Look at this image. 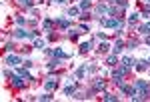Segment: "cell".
<instances>
[{"instance_id": "3", "label": "cell", "mask_w": 150, "mask_h": 102, "mask_svg": "<svg viewBox=\"0 0 150 102\" xmlns=\"http://www.w3.org/2000/svg\"><path fill=\"white\" fill-rule=\"evenodd\" d=\"M126 72H128L126 66H120L118 70H114V72H112V78H114V82L118 84V86L122 84V78H124V74H126Z\"/></svg>"}, {"instance_id": "16", "label": "cell", "mask_w": 150, "mask_h": 102, "mask_svg": "<svg viewBox=\"0 0 150 102\" xmlns=\"http://www.w3.org/2000/svg\"><path fill=\"white\" fill-rule=\"evenodd\" d=\"M74 92H76V86H74V84H68V86L64 88V94H66V96H72Z\"/></svg>"}, {"instance_id": "27", "label": "cell", "mask_w": 150, "mask_h": 102, "mask_svg": "<svg viewBox=\"0 0 150 102\" xmlns=\"http://www.w3.org/2000/svg\"><path fill=\"white\" fill-rule=\"evenodd\" d=\"M90 50V42H84V44H80V52L84 54V52H88Z\"/></svg>"}, {"instance_id": "23", "label": "cell", "mask_w": 150, "mask_h": 102, "mask_svg": "<svg viewBox=\"0 0 150 102\" xmlns=\"http://www.w3.org/2000/svg\"><path fill=\"white\" fill-rule=\"evenodd\" d=\"M106 62H108V64H112V66H114L116 62H118V54H112V56H108V60H106Z\"/></svg>"}, {"instance_id": "4", "label": "cell", "mask_w": 150, "mask_h": 102, "mask_svg": "<svg viewBox=\"0 0 150 102\" xmlns=\"http://www.w3.org/2000/svg\"><path fill=\"white\" fill-rule=\"evenodd\" d=\"M134 90L136 92H150V82L148 80H136L134 82Z\"/></svg>"}, {"instance_id": "32", "label": "cell", "mask_w": 150, "mask_h": 102, "mask_svg": "<svg viewBox=\"0 0 150 102\" xmlns=\"http://www.w3.org/2000/svg\"><path fill=\"white\" fill-rule=\"evenodd\" d=\"M78 34H80L78 30H72V34H70V38H72V40H76V38H78Z\"/></svg>"}, {"instance_id": "17", "label": "cell", "mask_w": 150, "mask_h": 102, "mask_svg": "<svg viewBox=\"0 0 150 102\" xmlns=\"http://www.w3.org/2000/svg\"><path fill=\"white\" fill-rule=\"evenodd\" d=\"M58 64H60V58H54V60H50V62H48V70H54V68L58 66Z\"/></svg>"}, {"instance_id": "30", "label": "cell", "mask_w": 150, "mask_h": 102, "mask_svg": "<svg viewBox=\"0 0 150 102\" xmlns=\"http://www.w3.org/2000/svg\"><path fill=\"white\" fill-rule=\"evenodd\" d=\"M38 100H52V96H50V94H42V96H38Z\"/></svg>"}, {"instance_id": "13", "label": "cell", "mask_w": 150, "mask_h": 102, "mask_svg": "<svg viewBox=\"0 0 150 102\" xmlns=\"http://www.w3.org/2000/svg\"><path fill=\"white\" fill-rule=\"evenodd\" d=\"M104 86H106V82L100 78H96V82H94V90H104Z\"/></svg>"}, {"instance_id": "8", "label": "cell", "mask_w": 150, "mask_h": 102, "mask_svg": "<svg viewBox=\"0 0 150 102\" xmlns=\"http://www.w3.org/2000/svg\"><path fill=\"white\" fill-rule=\"evenodd\" d=\"M56 86H58V78L54 76V78H48L46 82H44V88H46L48 92L50 90H56Z\"/></svg>"}, {"instance_id": "22", "label": "cell", "mask_w": 150, "mask_h": 102, "mask_svg": "<svg viewBox=\"0 0 150 102\" xmlns=\"http://www.w3.org/2000/svg\"><path fill=\"white\" fill-rule=\"evenodd\" d=\"M102 98H104V100H108V102H116V100H118V96H114V94H108V92L104 94Z\"/></svg>"}, {"instance_id": "26", "label": "cell", "mask_w": 150, "mask_h": 102, "mask_svg": "<svg viewBox=\"0 0 150 102\" xmlns=\"http://www.w3.org/2000/svg\"><path fill=\"white\" fill-rule=\"evenodd\" d=\"M78 14H80V8H70V10H68L70 18H72V16H78Z\"/></svg>"}, {"instance_id": "31", "label": "cell", "mask_w": 150, "mask_h": 102, "mask_svg": "<svg viewBox=\"0 0 150 102\" xmlns=\"http://www.w3.org/2000/svg\"><path fill=\"white\" fill-rule=\"evenodd\" d=\"M34 46H36V48H44V40H38V38H36Z\"/></svg>"}, {"instance_id": "18", "label": "cell", "mask_w": 150, "mask_h": 102, "mask_svg": "<svg viewBox=\"0 0 150 102\" xmlns=\"http://www.w3.org/2000/svg\"><path fill=\"white\" fill-rule=\"evenodd\" d=\"M16 72H18L20 76H24L26 80H30V72H28V70H24V68H16Z\"/></svg>"}, {"instance_id": "6", "label": "cell", "mask_w": 150, "mask_h": 102, "mask_svg": "<svg viewBox=\"0 0 150 102\" xmlns=\"http://www.w3.org/2000/svg\"><path fill=\"white\" fill-rule=\"evenodd\" d=\"M24 76H20V74H18V72H16V74H12L10 76V82H12V86H16V88H20V86H24Z\"/></svg>"}, {"instance_id": "25", "label": "cell", "mask_w": 150, "mask_h": 102, "mask_svg": "<svg viewBox=\"0 0 150 102\" xmlns=\"http://www.w3.org/2000/svg\"><path fill=\"white\" fill-rule=\"evenodd\" d=\"M110 2H112V4H118V6H120V8H126V0H110Z\"/></svg>"}, {"instance_id": "10", "label": "cell", "mask_w": 150, "mask_h": 102, "mask_svg": "<svg viewBox=\"0 0 150 102\" xmlns=\"http://www.w3.org/2000/svg\"><path fill=\"white\" fill-rule=\"evenodd\" d=\"M54 22H56L60 28H64V30H66V28H70V20H68V18H56Z\"/></svg>"}, {"instance_id": "5", "label": "cell", "mask_w": 150, "mask_h": 102, "mask_svg": "<svg viewBox=\"0 0 150 102\" xmlns=\"http://www.w3.org/2000/svg\"><path fill=\"white\" fill-rule=\"evenodd\" d=\"M4 64L18 66V64H22V58H20V56H14V54H6V56H4Z\"/></svg>"}, {"instance_id": "28", "label": "cell", "mask_w": 150, "mask_h": 102, "mask_svg": "<svg viewBox=\"0 0 150 102\" xmlns=\"http://www.w3.org/2000/svg\"><path fill=\"white\" fill-rule=\"evenodd\" d=\"M52 22H54L52 18H46V20H44V30H50V28H52Z\"/></svg>"}, {"instance_id": "2", "label": "cell", "mask_w": 150, "mask_h": 102, "mask_svg": "<svg viewBox=\"0 0 150 102\" xmlns=\"http://www.w3.org/2000/svg\"><path fill=\"white\" fill-rule=\"evenodd\" d=\"M14 36H16V38H20V40H26V38H36L38 32H36V30L26 32V30H22V28H16V30H14Z\"/></svg>"}, {"instance_id": "29", "label": "cell", "mask_w": 150, "mask_h": 102, "mask_svg": "<svg viewBox=\"0 0 150 102\" xmlns=\"http://www.w3.org/2000/svg\"><path fill=\"white\" fill-rule=\"evenodd\" d=\"M108 48H110V46H108V42H100V46H98V50H100V52H106Z\"/></svg>"}, {"instance_id": "19", "label": "cell", "mask_w": 150, "mask_h": 102, "mask_svg": "<svg viewBox=\"0 0 150 102\" xmlns=\"http://www.w3.org/2000/svg\"><path fill=\"white\" fill-rule=\"evenodd\" d=\"M132 62H134V60H132V58H128V56H124V58H122V66H126V68L134 66V64H132Z\"/></svg>"}, {"instance_id": "20", "label": "cell", "mask_w": 150, "mask_h": 102, "mask_svg": "<svg viewBox=\"0 0 150 102\" xmlns=\"http://www.w3.org/2000/svg\"><path fill=\"white\" fill-rule=\"evenodd\" d=\"M18 4H22L24 8H32V4H34V0H18Z\"/></svg>"}, {"instance_id": "11", "label": "cell", "mask_w": 150, "mask_h": 102, "mask_svg": "<svg viewBox=\"0 0 150 102\" xmlns=\"http://www.w3.org/2000/svg\"><path fill=\"white\" fill-rule=\"evenodd\" d=\"M148 60H138V62H136V70H140V72H142V70H146V68H148Z\"/></svg>"}, {"instance_id": "37", "label": "cell", "mask_w": 150, "mask_h": 102, "mask_svg": "<svg viewBox=\"0 0 150 102\" xmlns=\"http://www.w3.org/2000/svg\"><path fill=\"white\" fill-rule=\"evenodd\" d=\"M148 94H150V92H148Z\"/></svg>"}, {"instance_id": "33", "label": "cell", "mask_w": 150, "mask_h": 102, "mask_svg": "<svg viewBox=\"0 0 150 102\" xmlns=\"http://www.w3.org/2000/svg\"><path fill=\"white\" fill-rule=\"evenodd\" d=\"M22 64H24V66H26V68H32V62H30V60H24Z\"/></svg>"}, {"instance_id": "24", "label": "cell", "mask_w": 150, "mask_h": 102, "mask_svg": "<svg viewBox=\"0 0 150 102\" xmlns=\"http://www.w3.org/2000/svg\"><path fill=\"white\" fill-rule=\"evenodd\" d=\"M128 22H130V24H136V22H138V14H136V12H134V14H130V16H128Z\"/></svg>"}, {"instance_id": "14", "label": "cell", "mask_w": 150, "mask_h": 102, "mask_svg": "<svg viewBox=\"0 0 150 102\" xmlns=\"http://www.w3.org/2000/svg\"><path fill=\"white\" fill-rule=\"evenodd\" d=\"M122 48H124V42H122V40H116V44H114L112 50H114V54H118V52H122Z\"/></svg>"}, {"instance_id": "15", "label": "cell", "mask_w": 150, "mask_h": 102, "mask_svg": "<svg viewBox=\"0 0 150 102\" xmlns=\"http://www.w3.org/2000/svg\"><path fill=\"white\" fill-rule=\"evenodd\" d=\"M120 90H122V92H126V94H130V96H132V92H134V86H126V84L122 82V84H120Z\"/></svg>"}, {"instance_id": "7", "label": "cell", "mask_w": 150, "mask_h": 102, "mask_svg": "<svg viewBox=\"0 0 150 102\" xmlns=\"http://www.w3.org/2000/svg\"><path fill=\"white\" fill-rule=\"evenodd\" d=\"M48 54H50L52 58H70L68 54H66V52L62 50V48H54V50H48Z\"/></svg>"}, {"instance_id": "1", "label": "cell", "mask_w": 150, "mask_h": 102, "mask_svg": "<svg viewBox=\"0 0 150 102\" xmlns=\"http://www.w3.org/2000/svg\"><path fill=\"white\" fill-rule=\"evenodd\" d=\"M100 26L102 28H116V30H122L124 28V22L120 18H104L100 20Z\"/></svg>"}, {"instance_id": "21", "label": "cell", "mask_w": 150, "mask_h": 102, "mask_svg": "<svg viewBox=\"0 0 150 102\" xmlns=\"http://www.w3.org/2000/svg\"><path fill=\"white\" fill-rule=\"evenodd\" d=\"M138 30H140V32H142V34H150V22H146V24H142V26H140Z\"/></svg>"}, {"instance_id": "12", "label": "cell", "mask_w": 150, "mask_h": 102, "mask_svg": "<svg viewBox=\"0 0 150 102\" xmlns=\"http://www.w3.org/2000/svg\"><path fill=\"white\" fill-rule=\"evenodd\" d=\"M90 6H92V0H80V6H78V8H80V10H88Z\"/></svg>"}, {"instance_id": "9", "label": "cell", "mask_w": 150, "mask_h": 102, "mask_svg": "<svg viewBox=\"0 0 150 102\" xmlns=\"http://www.w3.org/2000/svg\"><path fill=\"white\" fill-rule=\"evenodd\" d=\"M96 14H108V16H110V6H106V4H98V6H96Z\"/></svg>"}, {"instance_id": "36", "label": "cell", "mask_w": 150, "mask_h": 102, "mask_svg": "<svg viewBox=\"0 0 150 102\" xmlns=\"http://www.w3.org/2000/svg\"><path fill=\"white\" fill-rule=\"evenodd\" d=\"M144 2H150V0H144Z\"/></svg>"}, {"instance_id": "35", "label": "cell", "mask_w": 150, "mask_h": 102, "mask_svg": "<svg viewBox=\"0 0 150 102\" xmlns=\"http://www.w3.org/2000/svg\"><path fill=\"white\" fill-rule=\"evenodd\" d=\"M146 44H148V46H150V36H146Z\"/></svg>"}, {"instance_id": "34", "label": "cell", "mask_w": 150, "mask_h": 102, "mask_svg": "<svg viewBox=\"0 0 150 102\" xmlns=\"http://www.w3.org/2000/svg\"><path fill=\"white\" fill-rule=\"evenodd\" d=\"M54 2H56V4H66L68 0H54Z\"/></svg>"}]
</instances>
